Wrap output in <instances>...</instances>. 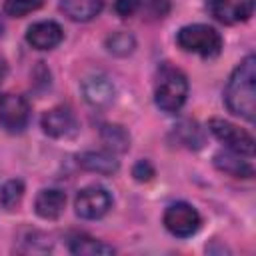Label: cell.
Masks as SVG:
<instances>
[{
	"instance_id": "cell-1",
	"label": "cell",
	"mask_w": 256,
	"mask_h": 256,
	"mask_svg": "<svg viewBox=\"0 0 256 256\" xmlns=\"http://www.w3.org/2000/svg\"><path fill=\"white\" fill-rule=\"evenodd\" d=\"M254 80H256V58L248 54L230 74L228 84L224 88V102L226 108L248 120L254 122L256 112V96H254Z\"/></svg>"
},
{
	"instance_id": "cell-2",
	"label": "cell",
	"mask_w": 256,
	"mask_h": 256,
	"mask_svg": "<svg viewBox=\"0 0 256 256\" xmlns=\"http://www.w3.org/2000/svg\"><path fill=\"white\" fill-rule=\"evenodd\" d=\"M188 96V78L182 70L164 64L158 70L156 86H154V102L162 112L174 114L178 112Z\"/></svg>"
},
{
	"instance_id": "cell-3",
	"label": "cell",
	"mask_w": 256,
	"mask_h": 256,
	"mask_svg": "<svg viewBox=\"0 0 256 256\" xmlns=\"http://www.w3.org/2000/svg\"><path fill=\"white\" fill-rule=\"evenodd\" d=\"M176 44L190 54L202 58H216L222 52V36L208 24H188L176 34Z\"/></svg>"
},
{
	"instance_id": "cell-4",
	"label": "cell",
	"mask_w": 256,
	"mask_h": 256,
	"mask_svg": "<svg viewBox=\"0 0 256 256\" xmlns=\"http://www.w3.org/2000/svg\"><path fill=\"white\" fill-rule=\"evenodd\" d=\"M208 128L230 152H236L246 158L254 156V138L244 128H238L236 124H232L224 118H210Z\"/></svg>"
},
{
	"instance_id": "cell-5",
	"label": "cell",
	"mask_w": 256,
	"mask_h": 256,
	"mask_svg": "<svg viewBox=\"0 0 256 256\" xmlns=\"http://www.w3.org/2000/svg\"><path fill=\"white\" fill-rule=\"evenodd\" d=\"M202 218L198 210L188 202H174L164 212V226L178 238H188L200 230Z\"/></svg>"
},
{
	"instance_id": "cell-6",
	"label": "cell",
	"mask_w": 256,
	"mask_h": 256,
	"mask_svg": "<svg viewBox=\"0 0 256 256\" xmlns=\"http://www.w3.org/2000/svg\"><path fill=\"white\" fill-rule=\"evenodd\" d=\"M30 122V106L20 94L0 96V126L10 134H20Z\"/></svg>"
},
{
	"instance_id": "cell-7",
	"label": "cell",
	"mask_w": 256,
	"mask_h": 256,
	"mask_svg": "<svg viewBox=\"0 0 256 256\" xmlns=\"http://www.w3.org/2000/svg\"><path fill=\"white\" fill-rule=\"evenodd\" d=\"M112 206V196L102 186H86L76 194L74 208L76 214L84 220H98L102 218Z\"/></svg>"
},
{
	"instance_id": "cell-8",
	"label": "cell",
	"mask_w": 256,
	"mask_h": 256,
	"mask_svg": "<svg viewBox=\"0 0 256 256\" xmlns=\"http://www.w3.org/2000/svg\"><path fill=\"white\" fill-rule=\"evenodd\" d=\"M206 8L220 24L246 22L254 12V0H206Z\"/></svg>"
},
{
	"instance_id": "cell-9",
	"label": "cell",
	"mask_w": 256,
	"mask_h": 256,
	"mask_svg": "<svg viewBox=\"0 0 256 256\" xmlns=\"http://www.w3.org/2000/svg\"><path fill=\"white\" fill-rule=\"evenodd\" d=\"M40 124H42V130L52 138H70L78 130L76 116L68 106H56L46 110Z\"/></svg>"
},
{
	"instance_id": "cell-10",
	"label": "cell",
	"mask_w": 256,
	"mask_h": 256,
	"mask_svg": "<svg viewBox=\"0 0 256 256\" xmlns=\"http://www.w3.org/2000/svg\"><path fill=\"white\" fill-rule=\"evenodd\" d=\"M82 94L84 100L94 108H106L116 98V88L104 74H90L82 80Z\"/></svg>"
},
{
	"instance_id": "cell-11",
	"label": "cell",
	"mask_w": 256,
	"mask_h": 256,
	"mask_svg": "<svg viewBox=\"0 0 256 256\" xmlns=\"http://www.w3.org/2000/svg\"><path fill=\"white\" fill-rule=\"evenodd\" d=\"M62 38L64 32L54 20L34 22L26 32V42L36 50H52L62 42Z\"/></svg>"
},
{
	"instance_id": "cell-12",
	"label": "cell",
	"mask_w": 256,
	"mask_h": 256,
	"mask_svg": "<svg viewBox=\"0 0 256 256\" xmlns=\"http://www.w3.org/2000/svg\"><path fill=\"white\" fill-rule=\"evenodd\" d=\"M66 208V194L58 188H44L34 200V210L44 220H56Z\"/></svg>"
},
{
	"instance_id": "cell-13",
	"label": "cell",
	"mask_w": 256,
	"mask_h": 256,
	"mask_svg": "<svg viewBox=\"0 0 256 256\" xmlns=\"http://www.w3.org/2000/svg\"><path fill=\"white\" fill-rule=\"evenodd\" d=\"M78 164H80V168H84L88 172L102 174V176H112L120 168V164L112 156V152H94V150L78 154Z\"/></svg>"
},
{
	"instance_id": "cell-14",
	"label": "cell",
	"mask_w": 256,
	"mask_h": 256,
	"mask_svg": "<svg viewBox=\"0 0 256 256\" xmlns=\"http://www.w3.org/2000/svg\"><path fill=\"white\" fill-rule=\"evenodd\" d=\"M214 166L228 174V176H234V178H252L254 176V168L248 160H242L240 154L236 152H218L214 156Z\"/></svg>"
},
{
	"instance_id": "cell-15",
	"label": "cell",
	"mask_w": 256,
	"mask_h": 256,
	"mask_svg": "<svg viewBox=\"0 0 256 256\" xmlns=\"http://www.w3.org/2000/svg\"><path fill=\"white\" fill-rule=\"evenodd\" d=\"M102 0H60V10L74 22H88L102 10Z\"/></svg>"
},
{
	"instance_id": "cell-16",
	"label": "cell",
	"mask_w": 256,
	"mask_h": 256,
	"mask_svg": "<svg viewBox=\"0 0 256 256\" xmlns=\"http://www.w3.org/2000/svg\"><path fill=\"white\" fill-rule=\"evenodd\" d=\"M68 250L78 256H104L114 254V248L104 244L102 240H96L88 234H72L68 238Z\"/></svg>"
},
{
	"instance_id": "cell-17",
	"label": "cell",
	"mask_w": 256,
	"mask_h": 256,
	"mask_svg": "<svg viewBox=\"0 0 256 256\" xmlns=\"http://www.w3.org/2000/svg\"><path fill=\"white\" fill-rule=\"evenodd\" d=\"M100 136H102V142L106 144V148L112 150V152H126L128 146H130L128 132L122 126H118V124H106V126H102Z\"/></svg>"
},
{
	"instance_id": "cell-18",
	"label": "cell",
	"mask_w": 256,
	"mask_h": 256,
	"mask_svg": "<svg viewBox=\"0 0 256 256\" xmlns=\"http://www.w3.org/2000/svg\"><path fill=\"white\" fill-rule=\"evenodd\" d=\"M24 196V184L20 180H8L0 186V208L14 210Z\"/></svg>"
},
{
	"instance_id": "cell-19",
	"label": "cell",
	"mask_w": 256,
	"mask_h": 256,
	"mask_svg": "<svg viewBox=\"0 0 256 256\" xmlns=\"http://www.w3.org/2000/svg\"><path fill=\"white\" fill-rule=\"evenodd\" d=\"M134 46H136V40H134V36L132 34H128V32H114V34H110L108 38H106V48H108V52H112V54H116V56H128L132 50H134Z\"/></svg>"
},
{
	"instance_id": "cell-20",
	"label": "cell",
	"mask_w": 256,
	"mask_h": 256,
	"mask_svg": "<svg viewBox=\"0 0 256 256\" xmlns=\"http://www.w3.org/2000/svg\"><path fill=\"white\" fill-rule=\"evenodd\" d=\"M44 4V0H6L4 2V12L14 18H22L34 10H38Z\"/></svg>"
},
{
	"instance_id": "cell-21",
	"label": "cell",
	"mask_w": 256,
	"mask_h": 256,
	"mask_svg": "<svg viewBox=\"0 0 256 256\" xmlns=\"http://www.w3.org/2000/svg\"><path fill=\"white\" fill-rule=\"evenodd\" d=\"M178 132L184 134L182 142L188 148H200L204 144V136H202V132H200V128H198L196 122H184V124H180L178 126Z\"/></svg>"
},
{
	"instance_id": "cell-22",
	"label": "cell",
	"mask_w": 256,
	"mask_h": 256,
	"mask_svg": "<svg viewBox=\"0 0 256 256\" xmlns=\"http://www.w3.org/2000/svg\"><path fill=\"white\" fill-rule=\"evenodd\" d=\"M142 6H146L148 16L152 18H164L170 12V0H142Z\"/></svg>"
},
{
	"instance_id": "cell-23",
	"label": "cell",
	"mask_w": 256,
	"mask_h": 256,
	"mask_svg": "<svg viewBox=\"0 0 256 256\" xmlns=\"http://www.w3.org/2000/svg\"><path fill=\"white\" fill-rule=\"evenodd\" d=\"M142 8V0H114V10L120 18H130Z\"/></svg>"
},
{
	"instance_id": "cell-24",
	"label": "cell",
	"mask_w": 256,
	"mask_h": 256,
	"mask_svg": "<svg viewBox=\"0 0 256 256\" xmlns=\"http://www.w3.org/2000/svg\"><path fill=\"white\" fill-rule=\"evenodd\" d=\"M132 176L138 180V182H148L152 176H154V168L148 160H140L136 162V166L132 168Z\"/></svg>"
},
{
	"instance_id": "cell-25",
	"label": "cell",
	"mask_w": 256,
	"mask_h": 256,
	"mask_svg": "<svg viewBox=\"0 0 256 256\" xmlns=\"http://www.w3.org/2000/svg\"><path fill=\"white\" fill-rule=\"evenodd\" d=\"M4 76H6V64L0 60V84H2V80H4Z\"/></svg>"
},
{
	"instance_id": "cell-26",
	"label": "cell",
	"mask_w": 256,
	"mask_h": 256,
	"mask_svg": "<svg viewBox=\"0 0 256 256\" xmlns=\"http://www.w3.org/2000/svg\"><path fill=\"white\" fill-rule=\"evenodd\" d=\"M4 34V24H2V20H0V36Z\"/></svg>"
}]
</instances>
